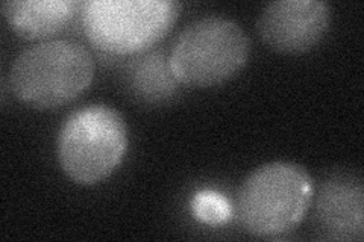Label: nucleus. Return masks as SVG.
<instances>
[{
    "label": "nucleus",
    "mask_w": 364,
    "mask_h": 242,
    "mask_svg": "<svg viewBox=\"0 0 364 242\" xmlns=\"http://www.w3.org/2000/svg\"><path fill=\"white\" fill-rule=\"evenodd\" d=\"M93 77L95 60L85 45L72 40H46L16 56L8 87L23 105L44 111L76 100Z\"/></svg>",
    "instance_id": "obj_1"
},
{
    "label": "nucleus",
    "mask_w": 364,
    "mask_h": 242,
    "mask_svg": "<svg viewBox=\"0 0 364 242\" xmlns=\"http://www.w3.org/2000/svg\"><path fill=\"white\" fill-rule=\"evenodd\" d=\"M314 183L304 167L277 160L255 168L238 188L235 209L246 232L259 238L290 233L309 214Z\"/></svg>",
    "instance_id": "obj_2"
},
{
    "label": "nucleus",
    "mask_w": 364,
    "mask_h": 242,
    "mask_svg": "<svg viewBox=\"0 0 364 242\" xmlns=\"http://www.w3.org/2000/svg\"><path fill=\"white\" fill-rule=\"evenodd\" d=\"M128 150L122 114L104 103L79 108L64 120L56 136V158L64 175L77 185L109 177Z\"/></svg>",
    "instance_id": "obj_3"
},
{
    "label": "nucleus",
    "mask_w": 364,
    "mask_h": 242,
    "mask_svg": "<svg viewBox=\"0 0 364 242\" xmlns=\"http://www.w3.org/2000/svg\"><path fill=\"white\" fill-rule=\"evenodd\" d=\"M249 55V37L235 20L207 16L179 32L168 65L178 84L210 88L232 79L247 64Z\"/></svg>",
    "instance_id": "obj_4"
},
{
    "label": "nucleus",
    "mask_w": 364,
    "mask_h": 242,
    "mask_svg": "<svg viewBox=\"0 0 364 242\" xmlns=\"http://www.w3.org/2000/svg\"><path fill=\"white\" fill-rule=\"evenodd\" d=\"M173 0H88L81 5L82 28L100 52L127 56L154 48L175 26Z\"/></svg>",
    "instance_id": "obj_5"
},
{
    "label": "nucleus",
    "mask_w": 364,
    "mask_h": 242,
    "mask_svg": "<svg viewBox=\"0 0 364 242\" xmlns=\"http://www.w3.org/2000/svg\"><path fill=\"white\" fill-rule=\"evenodd\" d=\"M258 33L279 53H305L323 40L331 25L325 0H273L258 17Z\"/></svg>",
    "instance_id": "obj_6"
},
{
    "label": "nucleus",
    "mask_w": 364,
    "mask_h": 242,
    "mask_svg": "<svg viewBox=\"0 0 364 242\" xmlns=\"http://www.w3.org/2000/svg\"><path fill=\"white\" fill-rule=\"evenodd\" d=\"M314 224L328 239L363 238V182L354 175L329 176L316 197Z\"/></svg>",
    "instance_id": "obj_7"
},
{
    "label": "nucleus",
    "mask_w": 364,
    "mask_h": 242,
    "mask_svg": "<svg viewBox=\"0 0 364 242\" xmlns=\"http://www.w3.org/2000/svg\"><path fill=\"white\" fill-rule=\"evenodd\" d=\"M81 5L73 0H6L0 9L17 35L46 41L72 21Z\"/></svg>",
    "instance_id": "obj_8"
},
{
    "label": "nucleus",
    "mask_w": 364,
    "mask_h": 242,
    "mask_svg": "<svg viewBox=\"0 0 364 242\" xmlns=\"http://www.w3.org/2000/svg\"><path fill=\"white\" fill-rule=\"evenodd\" d=\"M129 87L134 93L147 100L159 101L175 93L176 79L168 65V57L163 53H147L131 64Z\"/></svg>",
    "instance_id": "obj_9"
},
{
    "label": "nucleus",
    "mask_w": 364,
    "mask_h": 242,
    "mask_svg": "<svg viewBox=\"0 0 364 242\" xmlns=\"http://www.w3.org/2000/svg\"><path fill=\"white\" fill-rule=\"evenodd\" d=\"M191 212L198 221L208 226H222L230 221L232 207L222 194L199 191L191 200Z\"/></svg>",
    "instance_id": "obj_10"
}]
</instances>
